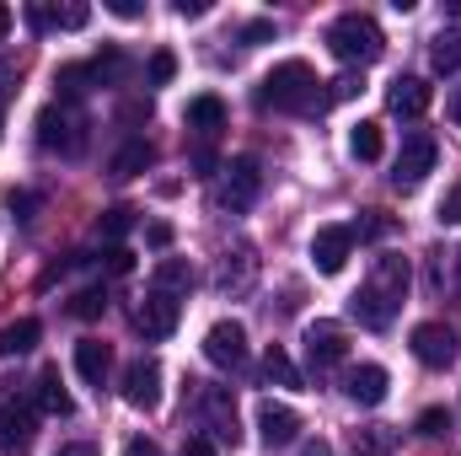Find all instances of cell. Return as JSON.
Here are the masks:
<instances>
[{
  "label": "cell",
  "instance_id": "7402d4cb",
  "mask_svg": "<svg viewBox=\"0 0 461 456\" xmlns=\"http://www.w3.org/2000/svg\"><path fill=\"white\" fill-rule=\"evenodd\" d=\"M188 129L210 145V140L226 129V103H221V97H210V92H204V97H194V103H188Z\"/></svg>",
  "mask_w": 461,
  "mask_h": 456
},
{
  "label": "cell",
  "instance_id": "8992f818",
  "mask_svg": "<svg viewBox=\"0 0 461 456\" xmlns=\"http://www.w3.org/2000/svg\"><path fill=\"white\" fill-rule=\"evenodd\" d=\"M435 161H440V145H435V134H424V129H413L408 140H402V150H397V161H392V188H402V194H413L429 172H435Z\"/></svg>",
  "mask_w": 461,
  "mask_h": 456
},
{
  "label": "cell",
  "instance_id": "1f68e13d",
  "mask_svg": "<svg viewBox=\"0 0 461 456\" xmlns=\"http://www.w3.org/2000/svg\"><path fill=\"white\" fill-rule=\"evenodd\" d=\"M247 274H252V252L241 247V252H236V263H230V252H226V263H221L215 285H221V290H236V285H247Z\"/></svg>",
  "mask_w": 461,
  "mask_h": 456
},
{
  "label": "cell",
  "instance_id": "7dc6e473",
  "mask_svg": "<svg viewBox=\"0 0 461 456\" xmlns=\"http://www.w3.org/2000/svg\"><path fill=\"white\" fill-rule=\"evenodd\" d=\"M123 456H161V446H156V441H145V435H134V441L123 446Z\"/></svg>",
  "mask_w": 461,
  "mask_h": 456
},
{
  "label": "cell",
  "instance_id": "836d02e7",
  "mask_svg": "<svg viewBox=\"0 0 461 456\" xmlns=\"http://www.w3.org/2000/svg\"><path fill=\"white\" fill-rule=\"evenodd\" d=\"M129 226H134V210H129V205H118V210H103V221H97V231H103L108 242L129 236Z\"/></svg>",
  "mask_w": 461,
  "mask_h": 456
},
{
  "label": "cell",
  "instance_id": "f35d334b",
  "mask_svg": "<svg viewBox=\"0 0 461 456\" xmlns=\"http://www.w3.org/2000/svg\"><path fill=\"white\" fill-rule=\"evenodd\" d=\"M103 263H108V274H129V269H134V252H129V247H108Z\"/></svg>",
  "mask_w": 461,
  "mask_h": 456
},
{
  "label": "cell",
  "instance_id": "ffe728a7",
  "mask_svg": "<svg viewBox=\"0 0 461 456\" xmlns=\"http://www.w3.org/2000/svg\"><path fill=\"white\" fill-rule=\"evenodd\" d=\"M348 312L359 317V328H370V333H386V328L397 323V312H402V306H392V301H381L370 285H359V290L348 296Z\"/></svg>",
  "mask_w": 461,
  "mask_h": 456
},
{
  "label": "cell",
  "instance_id": "4fadbf2b",
  "mask_svg": "<svg viewBox=\"0 0 461 456\" xmlns=\"http://www.w3.org/2000/svg\"><path fill=\"white\" fill-rule=\"evenodd\" d=\"M123 403L129 408H145V414L161 403V365L156 360H145V354L129 360V370H123Z\"/></svg>",
  "mask_w": 461,
  "mask_h": 456
},
{
  "label": "cell",
  "instance_id": "ac0fdd59",
  "mask_svg": "<svg viewBox=\"0 0 461 456\" xmlns=\"http://www.w3.org/2000/svg\"><path fill=\"white\" fill-rule=\"evenodd\" d=\"M386 387H392V376L381 365H354V370H344V397L359 403V408H375L386 397Z\"/></svg>",
  "mask_w": 461,
  "mask_h": 456
},
{
  "label": "cell",
  "instance_id": "7c38bea8",
  "mask_svg": "<svg viewBox=\"0 0 461 456\" xmlns=\"http://www.w3.org/2000/svg\"><path fill=\"white\" fill-rule=\"evenodd\" d=\"M204 360L221 365V370H241L247 365V328L241 323H215L204 333Z\"/></svg>",
  "mask_w": 461,
  "mask_h": 456
},
{
  "label": "cell",
  "instance_id": "44dd1931",
  "mask_svg": "<svg viewBox=\"0 0 461 456\" xmlns=\"http://www.w3.org/2000/svg\"><path fill=\"white\" fill-rule=\"evenodd\" d=\"M76 370H81V381L86 387H108V370H113V354H108V343L103 339H81L76 343Z\"/></svg>",
  "mask_w": 461,
  "mask_h": 456
},
{
  "label": "cell",
  "instance_id": "f6af8a7d",
  "mask_svg": "<svg viewBox=\"0 0 461 456\" xmlns=\"http://www.w3.org/2000/svg\"><path fill=\"white\" fill-rule=\"evenodd\" d=\"M215 167H221V161H215V150H210V145H199V150H194V172H199V178H210Z\"/></svg>",
  "mask_w": 461,
  "mask_h": 456
},
{
  "label": "cell",
  "instance_id": "30bf717a",
  "mask_svg": "<svg viewBox=\"0 0 461 456\" xmlns=\"http://www.w3.org/2000/svg\"><path fill=\"white\" fill-rule=\"evenodd\" d=\"M354 226H322L312 236V263H317V274H344V263L354 258Z\"/></svg>",
  "mask_w": 461,
  "mask_h": 456
},
{
  "label": "cell",
  "instance_id": "5b68a950",
  "mask_svg": "<svg viewBox=\"0 0 461 456\" xmlns=\"http://www.w3.org/2000/svg\"><path fill=\"white\" fill-rule=\"evenodd\" d=\"M188 387H194V414L204 419L210 441H215V446H236L241 430H236V403H230V392L226 387H204V381H188Z\"/></svg>",
  "mask_w": 461,
  "mask_h": 456
},
{
  "label": "cell",
  "instance_id": "bcb514c9",
  "mask_svg": "<svg viewBox=\"0 0 461 456\" xmlns=\"http://www.w3.org/2000/svg\"><path fill=\"white\" fill-rule=\"evenodd\" d=\"M5 205L16 210V221H32V210H38V199H32V194H11Z\"/></svg>",
  "mask_w": 461,
  "mask_h": 456
},
{
  "label": "cell",
  "instance_id": "2e32d148",
  "mask_svg": "<svg viewBox=\"0 0 461 456\" xmlns=\"http://www.w3.org/2000/svg\"><path fill=\"white\" fill-rule=\"evenodd\" d=\"M408 258H397V252H386V258H375V269H370V290L381 296V301H392V306H402V296H408Z\"/></svg>",
  "mask_w": 461,
  "mask_h": 456
},
{
  "label": "cell",
  "instance_id": "74e56055",
  "mask_svg": "<svg viewBox=\"0 0 461 456\" xmlns=\"http://www.w3.org/2000/svg\"><path fill=\"white\" fill-rule=\"evenodd\" d=\"M440 221L446 226H461V183H451V194L440 199Z\"/></svg>",
  "mask_w": 461,
  "mask_h": 456
},
{
  "label": "cell",
  "instance_id": "d6a6232c",
  "mask_svg": "<svg viewBox=\"0 0 461 456\" xmlns=\"http://www.w3.org/2000/svg\"><path fill=\"white\" fill-rule=\"evenodd\" d=\"M103 312H108V296H103L97 285H92V290H81V296L70 301V317H81V323H97Z\"/></svg>",
  "mask_w": 461,
  "mask_h": 456
},
{
  "label": "cell",
  "instance_id": "ee69618b",
  "mask_svg": "<svg viewBox=\"0 0 461 456\" xmlns=\"http://www.w3.org/2000/svg\"><path fill=\"white\" fill-rule=\"evenodd\" d=\"M145 242H150L156 252H167V247H172V226H167V221H156V226L145 231Z\"/></svg>",
  "mask_w": 461,
  "mask_h": 456
},
{
  "label": "cell",
  "instance_id": "e575fe53",
  "mask_svg": "<svg viewBox=\"0 0 461 456\" xmlns=\"http://www.w3.org/2000/svg\"><path fill=\"white\" fill-rule=\"evenodd\" d=\"M145 76H150V87H167V81L177 76V54H172V49H156L150 65H145Z\"/></svg>",
  "mask_w": 461,
  "mask_h": 456
},
{
  "label": "cell",
  "instance_id": "b9f144b4",
  "mask_svg": "<svg viewBox=\"0 0 461 456\" xmlns=\"http://www.w3.org/2000/svg\"><path fill=\"white\" fill-rule=\"evenodd\" d=\"M215 451H221V446H215L210 435H188V441H183V451H177V456H215Z\"/></svg>",
  "mask_w": 461,
  "mask_h": 456
},
{
  "label": "cell",
  "instance_id": "7bdbcfd3",
  "mask_svg": "<svg viewBox=\"0 0 461 456\" xmlns=\"http://www.w3.org/2000/svg\"><path fill=\"white\" fill-rule=\"evenodd\" d=\"M108 11L123 16V22H140V16H145V5H140V0H108Z\"/></svg>",
  "mask_w": 461,
  "mask_h": 456
},
{
  "label": "cell",
  "instance_id": "60d3db41",
  "mask_svg": "<svg viewBox=\"0 0 461 456\" xmlns=\"http://www.w3.org/2000/svg\"><path fill=\"white\" fill-rule=\"evenodd\" d=\"M386 231H392V221H386L381 210H370V221H359V226H354V236H386Z\"/></svg>",
  "mask_w": 461,
  "mask_h": 456
},
{
  "label": "cell",
  "instance_id": "681fc988",
  "mask_svg": "<svg viewBox=\"0 0 461 456\" xmlns=\"http://www.w3.org/2000/svg\"><path fill=\"white\" fill-rule=\"evenodd\" d=\"M172 11H177V16H204V11H210V0H177Z\"/></svg>",
  "mask_w": 461,
  "mask_h": 456
},
{
  "label": "cell",
  "instance_id": "816d5d0a",
  "mask_svg": "<svg viewBox=\"0 0 461 456\" xmlns=\"http://www.w3.org/2000/svg\"><path fill=\"white\" fill-rule=\"evenodd\" d=\"M301 456H333V446H328V441H306V446H301Z\"/></svg>",
  "mask_w": 461,
  "mask_h": 456
},
{
  "label": "cell",
  "instance_id": "3957f363",
  "mask_svg": "<svg viewBox=\"0 0 461 456\" xmlns=\"http://www.w3.org/2000/svg\"><path fill=\"white\" fill-rule=\"evenodd\" d=\"M86 129H92V123H86L81 108H70V103H49V108L38 114V145L54 150V156H81L86 140H92Z\"/></svg>",
  "mask_w": 461,
  "mask_h": 456
},
{
  "label": "cell",
  "instance_id": "4dcf8cb0",
  "mask_svg": "<svg viewBox=\"0 0 461 456\" xmlns=\"http://www.w3.org/2000/svg\"><path fill=\"white\" fill-rule=\"evenodd\" d=\"M429 65H435L440 76H456V70H461V32H440V38H435Z\"/></svg>",
  "mask_w": 461,
  "mask_h": 456
},
{
  "label": "cell",
  "instance_id": "d6986e66",
  "mask_svg": "<svg viewBox=\"0 0 461 456\" xmlns=\"http://www.w3.org/2000/svg\"><path fill=\"white\" fill-rule=\"evenodd\" d=\"M258 435H263V446H290L301 435V414L285 403H258Z\"/></svg>",
  "mask_w": 461,
  "mask_h": 456
},
{
  "label": "cell",
  "instance_id": "db71d44e",
  "mask_svg": "<svg viewBox=\"0 0 461 456\" xmlns=\"http://www.w3.org/2000/svg\"><path fill=\"white\" fill-rule=\"evenodd\" d=\"M5 32H11V5H0V43H5Z\"/></svg>",
  "mask_w": 461,
  "mask_h": 456
},
{
  "label": "cell",
  "instance_id": "7a4b0ae2",
  "mask_svg": "<svg viewBox=\"0 0 461 456\" xmlns=\"http://www.w3.org/2000/svg\"><path fill=\"white\" fill-rule=\"evenodd\" d=\"M328 49H333L344 65H370V59H381L386 38H381L375 16H365V11H344V16L328 27Z\"/></svg>",
  "mask_w": 461,
  "mask_h": 456
},
{
  "label": "cell",
  "instance_id": "603a6c76",
  "mask_svg": "<svg viewBox=\"0 0 461 456\" xmlns=\"http://www.w3.org/2000/svg\"><path fill=\"white\" fill-rule=\"evenodd\" d=\"M150 161H156V145L134 134V140H123V145H118V156H113V178H118V183H123V178H140V172H145Z\"/></svg>",
  "mask_w": 461,
  "mask_h": 456
},
{
  "label": "cell",
  "instance_id": "c3c4849f",
  "mask_svg": "<svg viewBox=\"0 0 461 456\" xmlns=\"http://www.w3.org/2000/svg\"><path fill=\"white\" fill-rule=\"evenodd\" d=\"M118 118H123V123H140V118H150V103H123Z\"/></svg>",
  "mask_w": 461,
  "mask_h": 456
},
{
  "label": "cell",
  "instance_id": "ba28073f",
  "mask_svg": "<svg viewBox=\"0 0 461 456\" xmlns=\"http://www.w3.org/2000/svg\"><path fill=\"white\" fill-rule=\"evenodd\" d=\"M306 360H312V370L322 376V370H333L339 360L348 354V333H344V323H328V317H317L312 328H306Z\"/></svg>",
  "mask_w": 461,
  "mask_h": 456
},
{
  "label": "cell",
  "instance_id": "cb8c5ba5",
  "mask_svg": "<svg viewBox=\"0 0 461 456\" xmlns=\"http://www.w3.org/2000/svg\"><path fill=\"white\" fill-rule=\"evenodd\" d=\"M397 446H402L397 424H365V430H354V451L359 456H392Z\"/></svg>",
  "mask_w": 461,
  "mask_h": 456
},
{
  "label": "cell",
  "instance_id": "d590c367",
  "mask_svg": "<svg viewBox=\"0 0 461 456\" xmlns=\"http://www.w3.org/2000/svg\"><path fill=\"white\" fill-rule=\"evenodd\" d=\"M365 92V81L354 76V70H344L339 81H328V97H322V108H333V103H348V97H359Z\"/></svg>",
  "mask_w": 461,
  "mask_h": 456
},
{
  "label": "cell",
  "instance_id": "ab89813d",
  "mask_svg": "<svg viewBox=\"0 0 461 456\" xmlns=\"http://www.w3.org/2000/svg\"><path fill=\"white\" fill-rule=\"evenodd\" d=\"M268 38H274V22H247V27H241V43H247V49H252V43H268Z\"/></svg>",
  "mask_w": 461,
  "mask_h": 456
},
{
  "label": "cell",
  "instance_id": "484cf974",
  "mask_svg": "<svg viewBox=\"0 0 461 456\" xmlns=\"http://www.w3.org/2000/svg\"><path fill=\"white\" fill-rule=\"evenodd\" d=\"M43 339V328H38V317H22V323H11V328H0V360H11V354H27L32 343Z\"/></svg>",
  "mask_w": 461,
  "mask_h": 456
},
{
  "label": "cell",
  "instance_id": "83f0119b",
  "mask_svg": "<svg viewBox=\"0 0 461 456\" xmlns=\"http://www.w3.org/2000/svg\"><path fill=\"white\" fill-rule=\"evenodd\" d=\"M86 70H92V81H97V87H118V81L129 76V54H123V49H103Z\"/></svg>",
  "mask_w": 461,
  "mask_h": 456
},
{
  "label": "cell",
  "instance_id": "5bb4252c",
  "mask_svg": "<svg viewBox=\"0 0 461 456\" xmlns=\"http://www.w3.org/2000/svg\"><path fill=\"white\" fill-rule=\"evenodd\" d=\"M22 16L32 32H81L92 22V5H27Z\"/></svg>",
  "mask_w": 461,
  "mask_h": 456
},
{
  "label": "cell",
  "instance_id": "9a60e30c",
  "mask_svg": "<svg viewBox=\"0 0 461 456\" xmlns=\"http://www.w3.org/2000/svg\"><path fill=\"white\" fill-rule=\"evenodd\" d=\"M429 103H435V87L419 81V76H397L392 92H386V108H392L397 118H424L429 114Z\"/></svg>",
  "mask_w": 461,
  "mask_h": 456
},
{
  "label": "cell",
  "instance_id": "d4e9b609",
  "mask_svg": "<svg viewBox=\"0 0 461 456\" xmlns=\"http://www.w3.org/2000/svg\"><path fill=\"white\" fill-rule=\"evenodd\" d=\"M92 87H97V81H92L86 65H59V70H54V92H59V103H70V108H76Z\"/></svg>",
  "mask_w": 461,
  "mask_h": 456
},
{
  "label": "cell",
  "instance_id": "e0dca14e",
  "mask_svg": "<svg viewBox=\"0 0 461 456\" xmlns=\"http://www.w3.org/2000/svg\"><path fill=\"white\" fill-rule=\"evenodd\" d=\"M32 403H38V414H49V419H70V414H76V397L65 392L59 365H43V370H38V381H32Z\"/></svg>",
  "mask_w": 461,
  "mask_h": 456
},
{
  "label": "cell",
  "instance_id": "277c9868",
  "mask_svg": "<svg viewBox=\"0 0 461 456\" xmlns=\"http://www.w3.org/2000/svg\"><path fill=\"white\" fill-rule=\"evenodd\" d=\"M221 172H226V178H221V188H215V205H221L226 215H247V210L258 205V194H263V167H258V156H236Z\"/></svg>",
  "mask_w": 461,
  "mask_h": 456
},
{
  "label": "cell",
  "instance_id": "6da1fadb",
  "mask_svg": "<svg viewBox=\"0 0 461 456\" xmlns=\"http://www.w3.org/2000/svg\"><path fill=\"white\" fill-rule=\"evenodd\" d=\"M258 108H274V114H322V92H317V76L306 59H285L263 76L258 87Z\"/></svg>",
  "mask_w": 461,
  "mask_h": 456
},
{
  "label": "cell",
  "instance_id": "f546056e",
  "mask_svg": "<svg viewBox=\"0 0 461 456\" xmlns=\"http://www.w3.org/2000/svg\"><path fill=\"white\" fill-rule=\"evenodd\" d=\"M263 376H268L274 387H301V370H295V360H290L279 343H268V354H263Z\"/></svg>",
  "mask_w": 461,
  "mask_h": 456
},
{
  "label": "cell",
  "instance_id": "9c48e42d",
  "mask_svg": "<svg viewBox=\"0 0 461 456\" xmlns=\"http://www.w3.org/2000/svg\"><path fill=\"white\" fill-rule=\"evenodd\" d=\"M32 441H38V408L5 403L0 408V456H27Z\"/></svg>",
  "mask_w": 461,
  "mask_h": 456
},
{
  "label": "cell",
  "instance_id": "52a82bcc",
  "mask_svg": "<svg viewBox=\"0 0 461 456\" xmlns=\"http://www.w3.org/2000/svg\"><path fill=\"white\" fill-rule=\"evenodd\" d=\"M177 323H183V296H172V290H145V301L134 306V328L145 333L150 343H161V339H172L177 333Z\"/></svg>",
  "mask_w": 461,
  "mask_h": 456
},
{
  "label": "cell",
  "instance_id": "8d00e7d4",
  "mask_svg": "<svg viewBox=\"0 0 461 456\" xmlns=\"http://www.w3.org/2000/svg\"><path fill=\"white\" fill-rule=\"evenodd\" d=\"M419 435H429V441L451 435V414H446V408H424V414H419Z\"/></svg>",
  "mask_w": 461,
  "mask_h": 456
},
{
  "label": "cell",
  "instance_id": "f907efd6",
  "mask_svg": "<svg viewBox=\"0 0 461 456\" xmlns=\"http://www.w3.org/2000/svg\"><path fill=\"white\" fill-rule=\"evenodd\" d=\"M59 456H103L97 446H86V441H76V446H59Z\"/></svg>",
  "mask_w": 461,
  "mask_h": 456
},
{
  "label": "cell",
  "instance_id": "f5cc1de1",
  "mask_svg": "<svg viewBox=\"0 0 461 456\" xmlns=\"http://www.w3.org/2000/svg\"><path fill=\"white\" fill-rule=\"evenodd\" d=\"M446 114H451V123H456V129H461V87H456V92H451V103H446Z\"/></svg>",
  "mask_w": 461,
  "mask_h": 456
},
{
  "label": "cell",
  "instance_id": "4316f807",
  "mask_svg": "<svg viewBox=\"0 0 461 456\" xmlns=\"http://www.w3.org/2000/svg\"><path fill=\"white\" fill-rule=\"evenodd\" d=\"M188 285H194V269H188V258H161V263H156V290L188 296Z\"/></svg>",
  "mask_w": 461,
  "mask_h": 456
},
{
  "label": "cell",
  "instance_id": "f1b7e54d",
  "mask_svg": "<svg viewBox=\"0 0 461 456\" xmlns=\"http://www.w3.org/2000/svg\"><path fill=\"white\" fill-rule=\"evenodd\" d=\"M348 150H354L359 161H375V156H381V123H375V118H359V123L348 129Z\"/></svg>",
  "mask_w": 461,
  "mask_h": 456
},
{
  "label": "cell",
  "instance_id": "8fae6325",
  "mask_svg": "<svg viewBox=\"0 0 461 456\" xmlns=\"http://www.w3.org/2000/svg\"><path fill=\"white\" fill-rule=\"evenodd\" d=\"M408 343H413V360L429 365V370H446V365L456 360V333H451L446 323H419Z\"/></svg>",
  "mask_w": 461,
  "mask_h": 456
},
{
  "label": "cell",
  "instance_id": "11a10c76",
  "mask_svg": "<svg viewBox=\"0 0 461 456\" xmlns=\"http://www.w3.org/2000/svg\"><path fill=\"white\" fill-rule=\"evenodd\" d=\"M0 140H5V103H0Z\"/></svg>",
  "mask_w": 461,
  "mask_h": 456
}]
</instances>
